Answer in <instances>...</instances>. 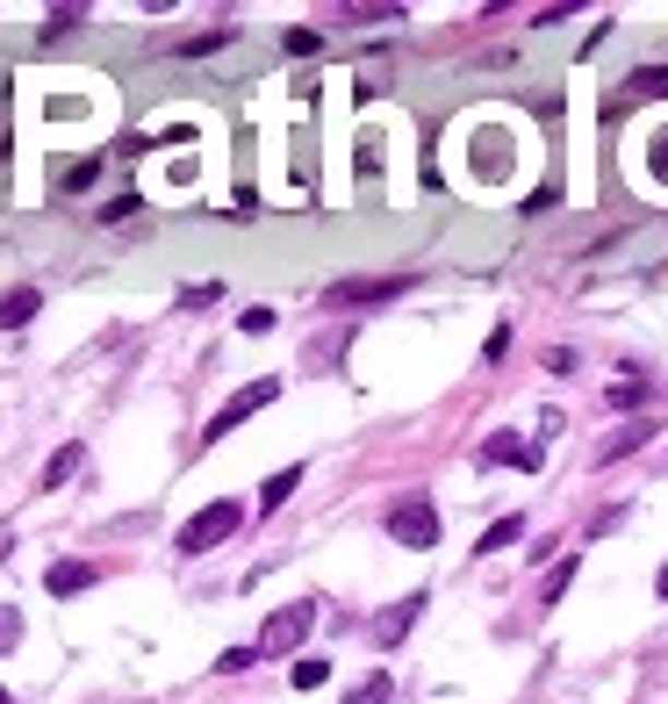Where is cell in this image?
I'll return each instance as SVG.
<instances>
[{"label":"cell","instance_id":"obj_14","mask_svg":"<svg viewBox=\"0 0 668 704\" xmlns=\"http://www.w3.org/2000/svg\"><path fill=\"white\" fill-rule=\"evenodd\" d=\"M80 461H86V446H80V439H72V446H58L51 461H44V489H58V481H72V475H80Z\"/></svg>","mask_w":668,"mask_h":704},{"label":"cell","instance_id":"obj_24","mask_svg":"<svg viewBox=\"0 0 668 704\" xmlns=\"http://www.w3.org/2000/svg\"><path fill=\"white\" fill-rule=\"evenodd\" d=\"M15 640H22V611H15V604H0V654L15 647Z\"/></svg>","mask_w":668,"mask_h":704},{"label":"cell","instance_id":"obj_9","mask_svg":"<svg viewBox=\"0 0 668 704\" xmlns=\"http://www.w3.org/2000/svg\"><path fill=\"white\" fill-rule=\"evenodd\" d=\"M647 439H654V417H625V425H618L611 439L597 446V467H611V461H625V453H640Z\"/></svg>","mask_w":668,"mask_h":704},{"label":"cell","instance_id":"obj_12","mask_svg":"<svg viewBox=\"0 0 668 704\" xmlns=\"http://www.w3.org/2000/svg\"><path fill=\"white\" fill-rule=\"evenodd\" d=\"M575 568H583V553H568V561H553L547 568V583H539V611H553V604L575 589Z\"/></svg>","mask_w":668,"mask_h":704},{"label":"cell","instance_id":"obj_4","mask_svg":"<svg viewBox=\"0 0 668 704\" xmlns=\"http://www.w3.org/2000/svg\"><path fill=\"white\" fill-rule=\"evenodd\" d=\"M389 539H395V547H410V553L439 547V511H431V497H403V503H389Z\"/></svg>","mask_w":668,"mask_h":704},{"label":"cell","instance_id":"obj_7","mask_svg":"<svg viewBox=\"0 0 668 704\" xmlns=\"http://www.w3.org/2000/svg\"><path fill=\"white\" fill-rule=\"evenodd\" d=\"M425 589H410V597H395L389 604V611H381V619H374V647H395V640H403V633H410V625L417 619H425Z\"/></svg>","mask_w":668,"mask_h":704},{"label":"cell","instance_id":"obj_21","mask_svg":"<svg viewBox=\"0 0 668 704\" xmlns=\"http://www.w3.org/2000/svg\"><path fill=\"white\" fill-rule=\"evenodd\" d=\"M230 36H238V29H202V36H188V44H180V51H188V58H208V51H223V44H230Z\"/></svg>","mask_w":668,"mask_h":704},{"label":"cell","instance_id":"obj_17","mask_svg":"<svg viewBox=\"0 0 668 704\" xmlns=\"http://www.w3.org/2000/svg\"><path fill=\"white\" fill-rule=\"evenodd\" d=\"M208 302H223V288H216V281H194V288H180V295H172V310H180V317L208 310Z\"/></svg>","mask_w":668,"mask_h":704},{"label":"cell","instance_id":"obj_29","mask_svg":"<svg viewBox=\"0 0 668 704\" xmlns=\"http://www.w3.org/2000/svg\"><path fill=\"white\" fill-rule=\"evenodd\" d=\"M654 597H661V604H668V568H661V575H654Z\"/></svg>","mask_w":668,"mask_h":704},{"label":"cell","instance_id":"obj_30","mask_svg":"<svg viewBox=\"0 0 668 704\" xmlns=\"http://www.w3.org/2000/svg\"><path fill=\"white\" fill-rule=\"evenodd\" d=\"M0 704H15V697H8V690H0Z\"/></svg>","mask_w":668,"mask_h":704},{"label":"cell","instance_id":"obj_11","mask_svg":"<svg viewBox=\"0 0 668 704\" xmlns=\"http://www.w3.org/2000/svg\"><path fill=\"white\" fill-rule=\"evenodd\" d=\"M36 310H44V288H8L0 295V331H22Z\"/></svg>","mask_w":668,"mask_h":704},{"label":"cell","instance_id":"obj_15","mask_svg":"<svg viewBox=\"0 0 668 704\" xmlns=\"http://www.w3.org/2000/svg\"><path fill=\"white\" fill-rule=\"evenodd\" d=\"M395 697V676L389 669H374V676H360V683L345 690V704H389Z\"/></svg>","mask_w":668,"mask_h":704},{"label":"cell","instance_id":"obj_10","mask_svg":"<svg viewBox=\"0 0 668 704\" xmlns=\"http://www.w3.org/2000/svg\"><path fill=\"white\" fill-rule=\"evenodd\" d=\"M647 395H654V381L640 374V367H618V381L604 389V403H611V410H640Z\"/></svg>","mask_w":668,"mask_h":704},{"label":"cell","instance_id":"obj_23","mask_svg":"<svg viewBox=\"0 0 668 704\" xmlns=\"http://www.w3.org/2000/svg\"><path fill=\"white\" fill-rule=\"evenodd\" d=\"M86 22V8H51V15H44V36H65V29H80Z\"/></svg>","mask_w":668,"mask_h":704},{"label":"cell","instance_id":"obj_25","mask_svg":"<svg viewBox=\"0 0 668 704\" xmlns=\"http://www.w3.org/2000/svg\"><path fill=\"white\" fill-rule=\"evenodd\" d=\"M238 324H244V331H252V338H266V331H274V310H266V302H252V310H244V317H238Z\"/></svg>","mask_w":668,"mask_h":704},{"label":"cell","instance_id":"obj_5","mask_svg":"<svg viewBox=\"0 0 668 704\" xmlns=\"http://www.w3.org/2000/svg\"><path fill=\"white\" fill-rule=\"evenodd\" d=\"M410 288V274H381V281H331L324 302L331 310H374V302H395V295Z\"/></svg>","mask_w":668,"mask_h":704},{"label":"cell","instance_id":"obj_28","mask_svg":"<svg viewBox=\"0 0 668 704\" xmlns=\"http://www.w3.org/2000/svg\"><path fill=\"white\" fill-rule=\"evenodd\" d=\"M116 216H138V194H116V202H102V224H116Z\"/></svg>","mask_w":668,"mask_h":704},{"label":"cell","instance_id":"obj_19","mask_svg":"<svg viewBox=\"0 0 668 704\" xmlns=\"http://www.w3.org/2000/svg\"><path fill=\"white\" fill-rule=\"evenodd\" d=\"M324 676H331V661H317V654L295 661V690H324Z\"/></svg>","mask_w":668,"mask_h":704},{"label":"cell","instance_id":"obj_3","mask_svg":"<svg viewBox=\"0 0 668 704\" xmlns=\"http://www.w3.org/2000/svg\"><path fill=\"white\" fill-rule=\"evenodd\" d=\"M274 395H281V374H259L252 389H238V395H230V403H223L216 417H208L202 446H223V439H230V431H238L244 417H259V410H266V403H274Z\"/></svg>","mask_w":668,"mask_h":704},{"label":"cell","instance_id":"obj_27","mask_svg":"<svg viewBox=\"0 0 668 704\" xmlns=\"http://www.w3.org/2000/svg\"><path fill=\"white\" fill-rule=\"evenodd\" d=\"M281 44H288L295 58H309V51H317V44H324V36H317V29H288V36H281Z\"/></svg>","mask_w":668,"mask_h":704},{"label":"cell","instance_id":"obj_2","mask_svg":"<svg viewBox=\"0 0 668 704\" xmlns=\"http://www.w3.org/2000/svg\"><path fill=\"white\" fill-rule=\"evenodd\" d=\"M309 633H317V604L302 597V604H281L274 619L259 625V640H252V647H259V661H288V654L302 647Z\"/></svg>","mask_w":668,"mask_h":704},{"label":"cell","instance_id":"obj_1","mask_svg":"<svg viewBox=\"0 0 668 704\" xmlns=\"http://www.w3.org/2000/svg\"><path fill=\"white\" fill-rule=\"evenodd\" d=\"M238 525H244V503L216 497V503H202V511H194L188 525H180V533H172V547H180V553H188V561H194V553H216L223 539L238 533Z\"/></svg>","mask_w":668,"mask_h":704},{"label":"cell","instance_id":"obj_18","mask_svg":"<svg viewBox=\"0 0 668 704\" xmlns=\"http://www.w3.org/2000/svg\"><path fill=\"white\" fill-rule=\"evenodd\" d=\"M625 86H633V94H647V102H668V65H640Z\"/></svg>","mask_w":668,"mask_h":704},{"label":"cell","instance_id":"obj_13","mask_svg":"<svg viewBox=\"0 0 668 704\" xmlns=\"http://www.w3.org/2000/svg\"><path fill=\"white\" fill-rule=\"evenodd\" d=\"M295 489H302V467H281V475H266V481H259V511H281Z\"/></svg>","mask_w":668,"mask_h":704},{"label":"cell","instance_id":"obj_8","mask_svg":"<svg viewBox=\"0 0 668 704\" xmlns=\"http://www.w3.org/2000/svg\"><path fill=\"white\" fill-rule=\"evenodd\" d=\"M94 583H102L94 561H51L44 568V589H51V597H80V589H94Z\"/></svg>","mask_w":668,"mask_h":704},{"label":"cell","instance_id":"obj_6","mask_svg":"<svg viewBox=\"0 0 668 704\" xmlns=\"http://www.w3.org/2000/svg\"><path fill=\"white\" fill-rule=\"evenodd\" d=\"M475 467H525V475H539V446H525L517 431H489L475 446Z\"/></svg>","mask_w":668,"mask_h":704},{"label":"cell","instance_id":"obj_22","mask_svg":"<svg viewBox=\"0 0 668 704\" xmlns=\"http://www.w3.org/2000/svg\"><path fill=\"white\" fill-rule=\"evenodd\" d=\"M94 180H102V158H80V166L65 172V194H86V188H94Z\"/></svg>","mask_w":668,"mask_h":704},{"label":"cell","instance_id":"obj_16","mask_svg":"<svg viewBox=\"0 0 668 704\" xmlns=\"http://www.w3.org/2000/svg\"><path fill=\"white\" fill-rule=\"evenodd\" d=\"M517 539H525V517H497V525L475 539V553H503V547H517Z\"/></svg>","mask_w":668,"mask_h":704},{"label":"cell","instance_id":"obj_20","mask_svg":"<svg viewBox=\"0 0 668 704\" xmlns=\"http://www.w3.org/2000/svg\"><path fill=\"white\" fill-rule=\"evenodd\" d=\"M216 669H223V676H244V669H259V647H223V654H216Z\"/></svg>","mask_w":668,"mask_h":704},{"label":"cell","instance_id":"obj_26","mask_svg":"<svg viewBox=\"0 0 668 704\" xmlns=\"http://www.w3.org/2000/svg\"><path fill=\"white\" fill-rule=\"evenodd\" d=\"M647 144H654V152H647V166H654V180H668V130H654V138H647Z\"/></svg>","mask_w":668,"mask_h":704}]
</instances>
